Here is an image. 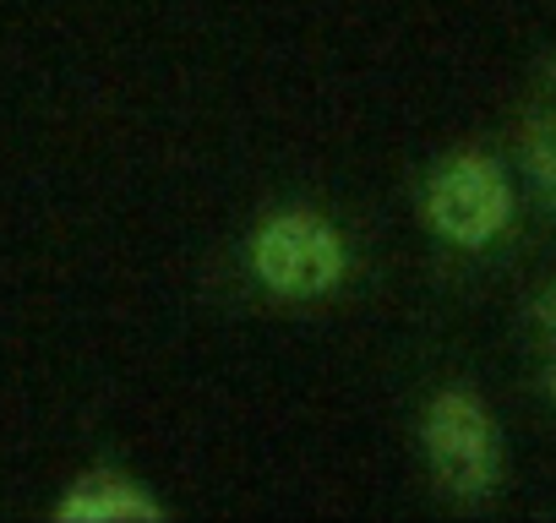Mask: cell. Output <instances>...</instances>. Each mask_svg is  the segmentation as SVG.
<instances>
[{
    "instance_id": "obj_1",
    "label": "cell",
    "mask_w": 556,
    "mask_h": 523,
    "mask_svg": "<svg viewBox=\"0 0 556 523\" xmlns=\"http://www.w3.org/2000/svg\"><path fill=\"white\" fill-rule=\"evenodd\" d=\"M344 240L317 213H273L251 240V273L285 301H317L344 284Z\"/></svg>"
},
{
    "instance_id": "obj_2",
    "label": "cell",
    "mask_w": 556,
    "mask_h": 523,
    "mask_svg": "<svg viewBox=\"0 0 556 523\" xmlns=\"http://www.w3.org/2000/svg\"><path fill=\"white\" fill-rule=\"evenodd\" d=\"M420 442L431 458V474L442 480V490L475 501L496 485L502 474V447H496V425L485 414V404L464 387H447L431 398L426 420H420Z\"/></svg>"
},
{
    "instance_id": "obj_3",
    "label": "cell",
    "mask_w": 556,
    "mask_h": 523,
    "mask_svg": "<svg viewBox=\"0 0 556 523\" xmlns=\"http://www.w3.org/2000/svg\"><path fill=\"white\" fill-rule=\"evenodd\" d=\"M426 218H431V229H437L447 245H464V251L491 245V240L507 229V218H513V186H507L502 164L485 158V153H458V158H447V164L431 175Z\"/></svg>"
},
{
    "instance_id": "obj_4",
    "label": "cell",
    "mask_w": 556,
    "mask_h": 523,
    "mask_svg": "<svg viewBox=\"0 0 556 523\" xmlns=\"http://www.w3.org/2000/svg\"><path fill=\"white\" fill-rule=\"evenodd\" d=\"M55 518L61 523H159L164 507L131 480L93 474V480H77V490L55 507Z\"/></svg>"
},
{
    "instance_id": "obj_5",
    "label": "cell",
    "mask_w": 556,
    "mask_h": 523,
    "mask_svg": "<svg viewBox=\"0 0 556 523\" xmlns=\"http://www.w3.org/2000/svg\"><path fill=\"white\" fill-rule=\"evenodd\" d=\"M523 175L534 180L540 202L556 207V115H534L523 126Z\"/></svg>"
},
{
    "instance_id": "obj_6",
    "label": "cell",
    "mask_w": 556,
    "mask_h": 523,
    "mask_svg": "<svg viewBox=\"0 0 556 523\" xmlns=\"http://www.w3.org/2000/svg\"><path fill=\"white\" fill-rule=\"evenodd\" d=\"M534 322H540V328H551V333H556V284H551V290H545V295H540V301H534Z\"/></svg>"
},
{
    "instance_id": "obj_7",
    "label": "cell",
    "mask_w": 556,
    "mask_h": 523,
    "mask_svg": "<svg viewBox=\"0 0 556 523\" xmlns=\"http://www.w3.org/2000/svg\"><path fill=\"white\" fill-rule=\"evenodd\" d=\"M545 393H551V398H556V360H551V366H545Z\"/></svg>"
}]
</instances>
